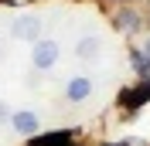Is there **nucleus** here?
<instances>
[{
	"label": "nucleus",
	"instance_id": "obj_1",
	"mask_svg": "<svg viewBox=\"0 0 150 146\" xmlns=\"http://www.w3.org/2000/svg\"><path fill=\"white\" fill-rule=\"evenodd\" d=\"M58 55H62L58 41H34V48H31V65H34L38 72H48V68L58 65Z\"/></svg>",
	"mask_w": 150,
	"mask_h": 146
},
{
	"label": "nucleus",
	"instance_id": "obj_2",
	"mask_svg": "<svg viewBox=\"0 0 150 146\" xmlns=\"http://www.w3.org/2000/svg\"><path fill=\"white\" fill-rule=\"evenodd\" d=\"M10 34L21 37V41H38V34H41V17H38V14H21V17H14Z\"/></svg>",
	"mask_w": 150,
	"mask_h": 146
},
{
	"label": "nucleus",
	"instance_id": "obj_3",
	"mask_svg": "<svg viewBox=\"0 0 150 146\" xmlns=\"http://www.w3.org/2000/svg\"><path fill=\"white\" fill-rule=\"evenodd\" d=\"M10 126L17 129L21 136H34L38 129H41V119H38L31 109H21V112H10Z\"/></svg>",
	"mask_w": 150,
	"mask_h": 146
},
{
	"label": "nucleus",
	"instance_id": "obj_4",
	"mask_svg": "<svg viewBox=\"0 0 150 146\" xmlns=\"http://www.w3.org/2000/svg\"><path fill=\"white\" fill-rule=\"evenodd\" d=\"M89 95H92V78H82V75L72 78L68 88H65V99H68V102H85Z\"/></svg>",
	"mask_w": 150,
	"mask_h": 146
},
{
	"label": "nucleus",
	"instance_id": "obj_5",
	"mask_svg": "<svg viewBox=\"0 0 150 146\" xmlns=\"http://www.w3.org/2000/svg\"><path fill=\"white\" fill-rule=\"evenodd\" d=\"M99 51H103V41H99L96 34L82 37V41L75 44V55H79V58H85V61H96V58H99Z\"/></svg>",
	"mask_w": 150,
	"mask_h": 146
},
{
	"label": "nucleus",
	"instance_id": "obj_6",
	"mask_svg": "<svg viewBox=\"0 0 150 146\" xmlns=\"http://www.w3.org/2000/svg\"><path fill=\"white\" fill-rule=\"evenodd\" d=\"M133 68H137L143 78H150V58L143 55V51H133Z\"/></svg>",
	"mask_w": 150,
	"mask_h": 146
},
{
	"label": "nucleus",
	"instance_id": "obj_7",
	"mask_svg": "<svg viewBox=\"0 0 150 146\" xmlns=\"http://www.w3.org/2000/svg\"><path fill=\"white\" fill-rule=\"evenodd\" d=\"M120 24H123V27H133V24H137V17H133L130 10H123V14H120Z\"/></svg>",
	"mask_w": 150,
	"mask_h": 146
},
{
	"label": "nucleus",
	"instance_id": "obj_8",
	"mask_svg": "<svg viewBox=\"0 0 150 146\" xmlns=\"http://www.w3.org/2000/svg\"><path fill=\"white\" fill-rule=\"evenodd\" d=\"M10 119V109H7V102H0V122H7Z\"/></svg>",
	"mask_w": 150,
	"mask_h": 146
},
{
	"label": "nucleus",
	"instance_id": "obj_9",
	"mask_svg": "<svg viewBox=\"0 0 150 146\" xmlns=\"http://www.w3.org/2000/svg\"><path fill=\"white\" fill-rule=\"evenodd\" d=\"M143 55H147V58H150V37H147V48H143Z\"/></svg>",
	"mask_w": 150,
	"mask_h": 146
}]
</instances>
